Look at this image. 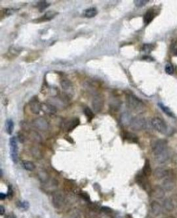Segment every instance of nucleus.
Segmentation results:
<instances>
[{
	"instance_id": "nucleus-36",
	"label": "nucleus",
	"mask_w": 177,
	"mask_h": 218,
	"mask_svg": "<svg viewBox=\"0 0 177 218\" xmlns=\"http://www.w3.org/2000/svg\"><path fill=\"white\" fill-rule=\"evenodd\" d=\"M101 210H102V211L104 212V213H106V214L109 213L111 211L110 208H109V207H102Z\"/></svg>"
},
{
	"instance_id": "nucleus-43",
	"label": "nucleus",
	"mask_w": 177,
	"mask_h": 218,
	"mask_svg": "<svg viewBox=\"0 0 177 218\" xmlns=\"http://www.w3.org/2000/svg\"><path fill=\"white\" fill-rule=\"evenodd\" d=\"M113 218H120V217H113Z\"/></svg>"
},
{
	"instance_id": "nucleus-42",
	"label": "nucleus",
	"mask_w": 177,
	"mask_h": 218,
	"mask_svg": "<svg viewBox=\"0 0 177 218\" xmlns=\"http://www.w3.org/2000/svg\"><path fill=\"white\" fill-rule=\"evenodd\" d=\"M175 49H176V50H177V42H176V46H175Z\"/></svg>"
},
{
	"instance_id": "nucleus-41",
	"label": "nucleus",
	"mask_w": 177,
	"mask_h": 218,
	"mask_svg": "<svg viewBox=\"0 0 177 218\" xmlns=\"http://www.w3.org/2000/svg\"><path fill=\"white\" fill-rule=\"evenodd\" d=\"M7 218H15V217H14V216H13V215H9V216H8V217H7Z\"/></svg>"
},
{
	"instance_id": "nucleus-38",
	"label": "nucleus",
	"mask_w": 177,
	"mask_h": 218,
	"mask_svg": "<svg viewBox=\"0 0 177 218\" xmlns=\"http://www.w3.org/2000/svg\"><path fill=\"white\" fill-rule=\"evenodd\" d=\"M5 213V209L3 206H0V214L1 215H4Z\"/></svg>"
},
{
	"instance_id": "nucleus-12",
	"label": "nucleus",
	"mask_w": 177,
	"mask_h": 218,
	"mask_svg": "<svg viewBox=\"0 0 177 218\" xmlns=\"http://www.w3.org/2000/svg\"><path fill=\"white\" fill-rule=\"evenodd\" d=\"M151 208V212L154 216H159L162 213L163 208L159 202L156 201H153L150 205Z\"/></svg>"
},
{
	"instance_id": "nucleus-16",
	"label": "nucleus",
	"mask_w": 177,
	"mask_h": 218,
	"mask_svg": "<svg viewBox=\"0 0 177 218\" xmlns=\"http://www.w3.org/2000/svg\"><path fill=\"white\" fill-rule=\"evenodd\" d=\"M80 124V120L78 118H74L73 119L70 120L67 123L66 126V130L67 132H71L73 130H74L77 126Z\"/></svg>"
},
{
	"instance_id": "nucleus-3",
	"label": "nucleus",
	"mask_w": 177,
	"mask_h": 218,
	"mask_svg": "<svg viewBox=\"0 0 177 218\" xmlns=\"http://www.w3.org/2000/svg\"><path fill=\"white\" fill-rule=\"evenodd\" d=\"M130 127L133 130L140 131L145 130L147 127V122L144 118L136 116L132 118L131 122Z\"/></svg>"
},
{
	"instance_id": "nucleus-30",
	"label": "nucleus",
	"mask_w": 177,
	"mask_h": 218,
	"mask_svg": "<svg viewBox=\"0 0 177 218\" xmlns=\"http://www.w3.org/2000/svg\"><path fill=\"white\" fill-rule=\"evenodd\" d=\"M154 49V47L153 45H151V44H145V45H143L141 50L142 51H143V52L149 53L151 52L152 51H153Z\"/></svg>"
},
{
	"instance_id": "nucleus-4",
	"label": "nucleus",
	"mask_w": 177,
	"mask_h": 218,
	"mask_svg": "<svg viewBox=\"0 0 177 218\" xmlns=\"http://www.w3.org/2000/svg\"><path fill=\"white\" fill-rule=\"evenodd\" d=\"M151 125L159 132L165 134L166 133L167 127L166 124L159 117H154L151 120Z\"/></svg>"
},
{
	"instance_id": "nucleus-5",
	"label": "nucleus",
	"mask_w": 177,
	"mask_h": 218,
	"mask_svg": "<svg viewBox=\"0 0 177 218\" xmlns=\"http://www.w3.org/2000/svg\"><path fill=\"white\" fill-rule=\"evenodd\" d=\"M52 203L55 208H60L65 203V196L62 192L56 191L52 195Z\"/></svg>"
},
{
	"instance_id": "nucleus-21",
	"label": "nucleus",
	"mask_w": 177,
	"mask_h": 218,
	"mask_svg": "<svg viewBox=\"0 0 177 218\" xmlns=\"http://www.w3.org/2000/svg\"><path fill=\"white\" fill-rule=\"evenodd\" d=\"M22 164L23 168H24L26 171H33L35 169V165L34 163H33L32 161H30L26 160L23 161Z\"/></svg>"
},
{
	"instance_id": "nucleus-10",
	"label": "nucleus",
	"mask_w": 177,
	"mask_h": 218,
	"mask_svg": "<svg viewBox=\"0 0 177 218\" xmlns=\"http://www.w3.org/2000/svg\"><path fill=\"white\" fill-rule=\"evenodd\" d=\"M42 111L48 115H53L56 113L57 109L55 105L50 103H42Z\"/></svg>"
},
{
	"instance_id": "nucleus-25",
	"label": "nucleus",
	"mask_w": 177,
	"mask_h": 218,
	"mask_svg": "<svg viewBox=\"0 0 177 218\" xmlns=\"http://www.w3.org/2000/svg\"><path fill=\"white\" fill-rule=\"evenodd\" d=\"M158 105H159V108H160L161 110H162L163 112H164L165 114H167V115L170 116V117H172V118L174 117V114H173L172 110H171L170 108H167V106H165V105H163V103H159Z\"/></svg>"
},
{
	"instance_id": "nucleus-19",
	"label": "nucleus",
	"mask_w": 177,
	"mask_h": 218,
	"mask_svg": "<svg viewBox=\"0 0 177 218\" xmlns=\"http://www.w3.org/2000/svg\"><path fill=\"white\" fill-rule=\"evenodd\" d=\"M97 13L98 11L96 10V8L94 7L88 8L86 9V10L84 11V16L87 18H91L95 17L96 15H97Z\"/></svg>"
},
{
	"instance_id": "nucleus-18",
	"label": "nucleus",
	"mask_w": 177,
	"mask_h": 218,
	"mask_svg": "<svg viewBox=\"0 0 177 218\" xmlns=\"http://www.w3.org/2000/svg\"><path fill=\"white\" fill-rule=\"evenodd\" d=\"M133 117L131 116L130 114H127V113H124V114H122L121 116V123L122 125L124 126H130L131 122H132Z\"/></svg>"
},
{
	"instance_id": "nucleus-22",
	"label": "nucleus",
	"mask_w": 177,
	"mask_h": 218,
	"mask_svg": "<svg viewBox=\"0 0 177 218\" xmlns=\"http://www.w3.org/2000/svg\"><path fill=\"white\" fill-rule=\"evenodd\" d=\"M143 175H145L146 177H149V176L151 175V174H152V168H151V166H150V163H149V160H147V159L145 160V165H144L143 166Z\"/></svg>"
},
{
	"instance_id": "nucleus-7",
	"label": "nucleus",
	"mask_w": 177,
	"mask_h": 218,
	"mask_svg": "<svg viewBox=\"0 0 177 218\" xmlns=\"http://www.w3.org/2000/svg\"><path fill=\"white\" fill-rule=\"evenodd\" d=\"M33 125L40 131H47L49 128V121L44 117H38L33 120Z\"/></svg>"
},
{
	"instance_id": "nucleus-32",
	"label": "nucleus",
	"mask_w": 177,
	"mask_h": 218,
	"mask_svg": "<svg viewBox=\"0 0 177 218\" xmlns=\"http://www.w3.org/2000/svg\"><path fill=\"white\" fill-rule=\"evenodd\" d=\"M165 71L167 74H169V75H172V74H174V67H173L172 64H171L170 63H167L166 65H165Z\"/></svg>"
},
{
	"instance_id": "nucleus-35",
	"label": "nucleus",
	"mask_w": 177,
	"mask_h": 218,
	"mask_svg": "<svg viewBox=\"0 0 177 218\" xmlns=\"http://www.w3.org/2000/svg\"><path fill=\"white\" fill-rule=\"evenodd\" d=\"M149 2V0H136L134 1V4L137 7H143Z\"/></svg>"
},
{
	"instance_id": "nucleus-28",
	"label": "nucleus",
	"mask_w": 177,
	"mask_h": 218,
	"mask_svg": "<svg viewBox=\"0 0 177 218\" xmlns=\"http://www.w3.org/2000/svg\"><path fill=\"white\" fill-rule=\"evenodd\" d=\"M57 14V13H55V11H48L42 17V19H43V20H50L54 18Z\"/></svg>"
},
{
	"instance_id": "nucleus-2",
	"label": "nucleus",
	"mask_w": 177,
	"mask_h": 218,
	"mask_svg": "<svg viewBox=\"0 0 177 218\" xmlns=\"http://www.w3.org/2000/svg\"><path fill=\"white\" fill-rule=\"evenodd\" d=\"M127 103L129 108L136 112L142 111L145 106L143 101L134 94H128L127 96Z\"/></svg>"
},
{
	"instance_id": "nucleus-11",
	"label": "nucleus",
	"mask_w": 177,
	"mask_h": 218,
	"mask_svg": "<svg viewBox=\"0 0 177 218\" xmlns=\"http://www.w3.org/2000/svg\"><path fill=\"white\" fill-rule=\"evenodd\" d=\"M152 194L154 198L161 200L165 197V190L163 187L159 186V185H155L152 190Z\"/></svg>"
},
{
	"instance_id": "nucleus-39",
	"label": "nucleus",
	"mask_w": 177,
	"mask_h": 218,
	"mask_svg": "<svg viewBox=\"0 0 177 218\" xmlns=\"http://www.w3.org/2000/svg\"><path fill=\"white\" fill-rule=\"evenodd\" d=\"M7 195L6 194H4V193H1V194H0V199H1V200H4V199L6 198Z\"/></svg>"
},
{
	"instance_id": "nucleus-9",
	"label": "nucleus",
	"mask_w": 177,
	"mask_h": 218,
	"mask_svg": "<svg viewBox=\"0 0 177 218\" xmlns=\"http://www.w3.org/2000/svg\"><path fill=\"white\" fill-rule=\"evenodd\" d=\"M29 108L32 113L35 114H39L40 111L42 110V104L40 103L39 100L35 97L30 101Z\"/></svg>"
},
{
	"instance_id": "nucleus-1",
	"label": "nucleus",
	"mask_w": 177,
	"mask_h": 218,
	"mask_svg": "<svg viewBox=\"0 0 177 218\" xmlns=\"http://www.w3.org/2000/svg\"><path fill=\"white\" fill-rule=\"evenodd\" d=\"M152 151L159 163H164L165 161L168 159L169 153L166 141L163 139L156 141L152 145Z\"/></svg>"
},
{
	"instance_id": "nucleus-24",
	"label": "nucleus",
	"mask_w": 177,
	"mask_h": 218,
	"mask_svg": "<svg viewBox=\"0 0 177 218\" xmlns=\"http://www.w3.org/2000/svg\"><path fill=\"white\" fill-rule=\"evenodd\" d=\"M163 206H164L165 209L167 210V211H172L174 208V204L172 203V200L169 198L165 199L164 200V202H163Z\"/></svg>"
},
{
	"instance_id": "nucleus-6",
	"label": "nucleus",
	"mask_w": 177,
	"mask_h": 218,
	"mask_svg": "<svg viewBox=\"0 0 177 218\" xmlns=\"http://www.w3.org/2000/svg\"><path fill=\"white\" fill-rule=\"evenodd\" d=\"M10 151L11 159L13 163L16 164L18 161V145L17 139L15 137L10 139Z\"/></svg>"
},
{
	"instance_id": "nucleus-17",
	"label": "nucleus",
	"mask_w": 177,
	"mask_h": 218,
	"mask_svg": "<svg viewBox=\"0 0 177 218\" xmlns=\"http://www.w3.org/2000/svg\"><path fill=\"white\" fill-rule=\"evenodd\" d=\"M61 86L67 93H72L73 91V85L72 82L68 79H64L61 81Z\"/></svg>"
},
{
	"instance_id": "nucleus-14",
	"label": "nucleus",
	"mask_w": 177,
	"mask_h": 218,
	"mask_svg": "<svg viewBox=\"0 0 177 218\" xmlns=\"http://www.w3.org/2000/svg\"><path fill=\"white\" fill-rule=\"evenodd\" d=\"M155 15L154 11L152 9H149L145 13V14L143 16V22L145 25H148L152 22V21L155 18Z\"/></svg>"
},
{
	"instance_id": "nucleus-27",
	"label": "nucleus",
	"mask_w": 177,
	"mask_h": 218,
	"mask_svg": "<svg viewBox=\"0 0 177 218\" xmlns=\"http://www.w3.org/2000/svg\"><path fill=\"white\" fill-rule=\"evenodd\" d=\"M38 177H39V179L41 180V181L44 183H47L49 180V175H48V173L46 171H40L38 173Z\"/></svg>"
},
{
	"instance_id": "nucleus-15",
	"label": "nucleus",
	"mask_w": 177,
	"mask_h": 218,
	"mask_svg": "<svg viewBox=\"0 0 177 218\" xmlns=\"http://www.w3.org/2000/svg\"><path fill=\"white\" fill-rule=\"evenodd\" d=\"M175 183L174 179L172 178H167L163 182V188L165 190L170 191L174 188Z\"/></svg>"
},
{
	"instance_id": "nucleus-31",
	"label": "nucleus",
	"mask_w": 177,
	"mask_h": 218,
	"mask_svg": "<svg viewBox=\"0 0 177 218\" xmlns=\"http://www.w3.org/2000/svg\"><path fill=\"white\" fill-rule=\"evenodd\" d=\"M84 113L86 115V117H87L88 120H91L92 118L94 117V114H93V112L91 110V109L87 108V107L84 109Z\"/></svg>"
},
{
	"instance_id": "nucleus-37",
	"label": "nucleus",
	"mask_w": 177,
	"mask_h": 218,
	"mask_svg": "<svg viewBox=\"0 0 177 218\" xmlns=\"http://www.w3.org/2000/svg\"><path fill=\"white\" fill-rule=\"evenodd\" d=\"M14 13V10L13 9H5V15H10Z\"/></svg>"
},
{
	"instance_id": "nucleus-8",
	"label": "nucleus",
	"mask_w": 177,
	"mask_h": 218,
	"mask_svg": "<svg viewBox=\"0 0 177 218\" xmlns=\"http://www.w3.org/2000/svg\"><path fill=\"white\" fill-rule=\"evenodd\" d=\"M104 105V99L101 95L97 94L94 96L92 101V106H93V111L96 112H101L103 108Z\"/></svg>"
},
{
	"instance_id": "nucleus-40",
	"label": "nucleus",
	"mask_w": 177,
	"mask_h": 218,
	"mask_svg": "<svg viewBox=\"0 0 177 218\" xmlns=\"http://www.w3.org/2000/svg\"><path fill=\"white\" fill-rule=\"evenodd\" d=\"M12 192H13V191H12V188H11V187L9 186V188H8V196L11 197V194H12Z\"/></svg>"
},
{
	"instance_id": "nucleus-34",
	"label": "nucleus",
	"mask_w": 177,
	"mask_h": 218,
	"mask_svg": "<svg viewBox=\"0 0 177 218\" xmlns=\"http://www.w3.org/2000/svg\"><path fill=\"white\" fill-rule=\"evenodd\" d=\"M17 206L23 210H27L29 208V204L27 202H19L17 203Z\"/></svg>"
},
{
	"instance_id": "nucleus-23",
	"label": "nucleus",
	"mask_w": 177,
	"mask_h": 218,
	"mask_svg": "<svg viewBox=\"0 0 177 218\" xmlns=\"http://www.w3.org/2000/svg\"><path fill=\"white\" fill-rule=\"evenodd\" d=\"M14 130V123L12 119H8L6 122V130L9 135L12 134Z\"/></svg>"
},
{
	"instance_id": "nucleus-26",
	"label": "nucleus",
	"mask_w": 177,
	"mask_h": 218,
	"mask_svg": "<svg viewBox=\"0 0 177 218\" xmlns=\"http://www.w3.org/2000/svg\"><path fill=\"white\" fill-rule=\"evenodd\" d=\"M124 137L126 140L130 141V142L136 143L138 141V137H136V135L134 134L131 132H125V133Z\"/></svg>"
},
{
	"instance_id": "nucleus-29",
	"label": "nucleus",
	"mask_w": 177,
	"mask_h": 218,
	"mask_svg": "<svg viewBox=\"0 0 177 218\" xmlns=\"http://www.w3.org/2000/svg\"><path fill=\"white\" fill-rule=\"evenodd\" d=\"M81 212L78 209H74L69 213V218H81Z\"/></svg>"
},
{
	"instance_id": "nucleus-20",
	"label": "nucleus",
	"mask_w": 177,
	"mask_h": 218,
	"mask_svg": "<svg viewBox=\"0 0 177 218\" xmlns=\"http://www.w3.org/2000/svg\"><path fill=\"white\" fill-rule=\"evenodd\" d=\"M137 182L139 183L143 188L147 189L148 187L147 180L146 179V177L145 175H143V173H142V175H138L137 176Z\"/></svg>"
},
{
	"instance_id": "nucleus-33",
	"label": "nucleus",
	"mask_w": 177,
	"mask_h": 218,
	"mask_svg": "<svg viewBox=\"0 0 177 218\" xmlns=\"http://www.w3.org/2000/svg\"><path fill=\"white\" fill-rule=\"evenodd\" d=\"M49 6V4H48L46 1H42L38 2V6L40 11H43L46 9Z\"/></svg>"
},
{
	"instance_id": "nucleus-13",
	"label": "nucleus",
	"mask_w": 177,
	"mask_h": 218,
	"mask_svg": "<svg viewBox=\"0 0 177 218\" xmlns=\"http://www.w3.org/2000/svg\"><path fill=\"white\" fill-rule=\"evenodd\" d=\"M168 171L165 168L159 167L156 168L154 171V176L156 179H161L166 177L168 175Z\"/></svg>"
}]
</instances>
